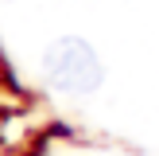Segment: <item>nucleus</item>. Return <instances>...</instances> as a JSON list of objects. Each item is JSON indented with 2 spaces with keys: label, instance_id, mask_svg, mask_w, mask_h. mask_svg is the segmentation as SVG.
I'll use <instances>...</instances> for the list:
<instances>
[{
  "label": "nucleus",
  "instance_id": "f257e3e1",
  "mask_svg": "<svg viewBox=\"0 0 159 156\" xmlns=\"http://www.w3.org/2000/svg\"><path fill=\"white\" fill-rule=\"evenodd\" d=\"M39 78L47 90L62 94V98H89L105 82V62L93 51L89 39L82 35H58L43 47L39 59Z\"/></svg>",
  "mask_w": 159,
  "mask_h": 156
}]
</instances>
